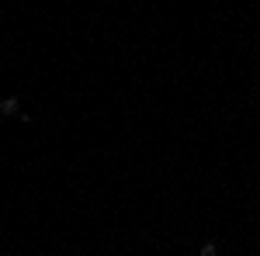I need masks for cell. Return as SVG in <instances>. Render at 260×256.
<instances>
[{"instance_id":"1","label":"cell","mask_w":260,"mask_h":256,"mask_svg":"<svg viewBox=\"0 0 260 256\" xmlns=\"http://www.w3.org/2000/svg\"><path fill=\"white\" fill-rule=\"evenodd\" d=\"M18 97H7V100H0V115H18Z\"/></svg>"},{"instance_id":"2","label":"cell","mask_w":260,"mask_h":256,"mask_svg":"<svg viewBox=\"0 0 260 256\" xmlns=\"http://www.w3.org/2000/svg\"><path fill=\"white\" fill-rule=\"evenodd\" d=\"M201 256H219V246H215V242H205V246H201Z\"/></svg>"}]
</instances>
